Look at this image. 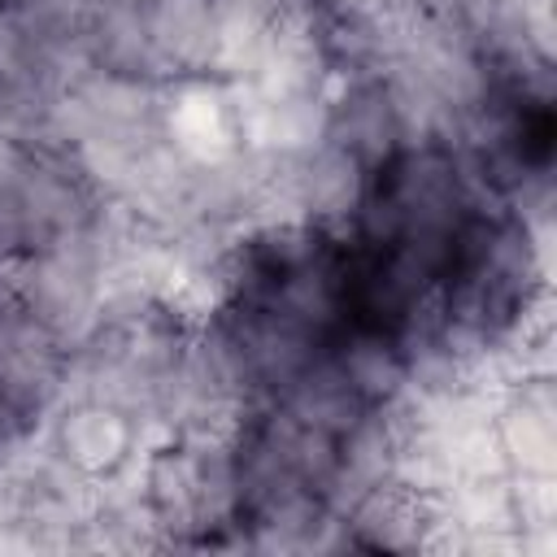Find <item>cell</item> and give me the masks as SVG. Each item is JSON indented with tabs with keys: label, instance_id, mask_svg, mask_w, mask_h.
<instances>
[{
	"label": "cell",
	"instance_id": "cell-1",
	"mask_svg": "<svg viewBox=\"0 0 557 557\" xmlns=\"http://www.w3.org/2000/svg\"><path fill=\"white\" fill-rule=\"evenodd\" d=\"M131 444H135V431L126 413L104 400H78L57 426V453L87 479L109 474L131 453Z\"/></svg>",
	"mask_w": 557,
	"mask_h": 557
}]
</instances>
